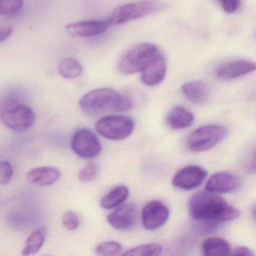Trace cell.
Listing matches in <instances>:
<instances>
[{
	"mask_svg": "<svg viewBox=\"0 0 256 256\" xmlns=\"http://www.w3.org/2000/svg\"><path fill=\"white\" fill-rule=\"evenodd\" d=\"M168 125L173 130L188 128L194 121V115L182 106L174 108L166 118Z\"/></svg>",
	"mask_w": 256,
	"mask_h": 256,
	"instance_id": "ac0fdd59",
	"label": "cell"
},
{
	"mask_svg": "<svg viewBox=\"0 0 256 256\" xmlns=\"http://www.w3.org/2000/svg\"><path fill=\"white\" fill-rule=\"evenodd\" d=\"M203 254L206 256H224L232 254L230 244L220 238H210L202 245Z\"/></svg>",
	"mask_w": 256,
	"mask_h": 256,
	"instance_id": "d6986e66",
	"label": "cell"
},
{
	"mask_svg": "<svg viewBox=\"0 0 256 256\" xmlns=\"http://www.w3.org/2000/svg\"><path fill=\"white\" fill-rule=\"evenodd\" d=\"M130 191L126 186H119L109 192L101 200L104 209L110 210L120 205L128 198Z\"/></svg>",
	"mask_w": 256,
	"mask_h": 256,
	"instance_id": "ffe728a7",
	"label": "cell"
},
{
	"mask_svg": "<svg viewBox=\"0 0 256 256\" xmlns=\"http://www.w3.org/2000/svg\"><path fill=\"white\" fill-rule=\"evenodd\" d=\"M73 152L84 158L98 156L102 151V144L96 134L89 128H80L74 133L71 140Z\"/></svg>",
	"mask_w": 256,
	"mask_h": 256,
	"instance_id": "ba28073f",
	"label": "cell"
},
{
	"mask_svg": "<svg viewBox=\"0 0 256 256\" xmlns=\"http://www.w3.org/2000/svg\"><path fill=\"white\" fill-rule=\"evenodd\" d=\"M122 246L116 241L101 242L96 248V252L102 256H116L122 254Z\"/></svg>",
	"mask_w": 256,
	"mask_h": 256,
	"instance_id": "cb8c5ba5",
	"label": "cell"
},
{
	"mask_svg": "<svg viewBox=\"0 0 256 256\" xmlns=\"http://www.w3.org/2000/svg\"><path fill=\"white\" fill-rule=\"evenodd\" d=\"M98 174V166L94 162H90L79 172L78 180L83 184L92 182Z\"/></svg>",
	"mask_w": 256,
	"mask_h": 256,
	"instance_id": "484cf974",
	"label": "cell"
},
{
	"mask_svg": "<svg viewBox=\"0 0 256 256\" xmlns=\"http://www.w3.org/2000/svg\"><path fill=\"white\" fill-rule=\"evenodd\" d=\"M62 223L68 230H76L80 224V220L73 211H67L62 216Z\"/></svg>",
	"mask_w": 256,
	"mask_h": 256,
	"instance_id": "4316f807",
	"label": "cell"
},
{
	"mask_svg": "<svg viewBox=\"0 0 256 256\" xmlns=\"http://www.w3.org/2000/svg\"><path fill=\"white\" fill-rule=\"evenodd\" d=\"M58 72L64 78L74 79L83 73V66L77 60L72 58H64L58 64Z\"/></svg>",
	"mask_w": 256,
	"mask_h": 256,
	"instance_id": "44dd1931",
	"label": "cell"
},
{
	"mask_svg": "<svg viewBox=\"0 0 256 256\" xmlns=\"http://www.w3.org/2000/svg\"><path fill=\"white\" fill-rule=\"evenodd\" d=\"M240 185L238 176L228 172H218L210 178L205 188L210 192L229 193L238 190Z\"/></svg>",
	"mask_w": 256,
	"mask_h": 256,
	"instance_id": "4fadbf2b",
	"label": "cell"
},
{
	"mask_svg": "<svg viewBox=\"0 0 256 256\" xmlns=\"http://www.w3.org/2000/svg\"><path fill=\"white\" fill-rule=\"evenodd\" d=\"M107 220L108 224L116 230H130L137 223V206L133 204H126L109 214Z\"/></svg>",
	"mask_w": 256,
	"mask_h": 256,
	"instance_id": "8fae6325",
	"label": "cell"
},
{
	"mask_svg": "<svg viewBox=\"0 0 256 256\" xmlns=\"http://www.w3.org/2000/svg\"><path fill=\"white\" fill-rule=\"evenodd\" d=\"M142 217L144 227L146 230H155L166 224L169 210L162 202L152 200L144 206Z\"/></svg>",
	"mask_w": 256,
	"mask_h": 256,
	"instance_id": "9c48e42d",
	"label": "cell"
},
{
	"mask_svg": "<svg viewBox=\"0 0 256 256\" xmlns=\"http://www.w3.org/2000/svg\"><path fill=\"white\" fill-rule=\"evenodd\" d=\"M80 108L89 114L104 112H126L132 102L126 96L110 88H98L86 92L79 101Z\"/></svg>",
	"mask_w": 256,
	"mask_h": 256,
	"instance_id": "7a4b0ae2",
	"label": "cell"
},
{
	"mask_svg": "<svg viewBox=\"0 0 256 256\" xmlns=\"http://www.w3.org/2000/svg\"><path fill=\"white\" fill-rule=\"evenodd\" d=\"M188 212L200 223L216 226L239 218L240 212L222 198L210 192H199L190 198Z\"/></svg>",
	"mask_w": 256,
	"mask_h": 256,
	"instance_id": "6da1fadb",
	"label": "cell"
},
{
	"mask_svg": "<svg viewBox=\"0 0 256 256\" xmlns=\"http://www.w3.org/2000/svg\"><path fill=\"white\" fill-rule=\"evenodd\" d=\"M60 176V172L56 168L38 167L31 169L26 174V178L31 185L48 186L54 184Z\"/></svg>",
	"mask_w": 256,
	"mask_h": 256,
	"instance_id": "9a60e30c",
	"label": "cell"
},
{
	"mask_svg": "<svg viewBox=\"0 0 256 256\" xmlns=\"http://www.w3.org/2000/svg\"><path fill=\"white\" fill-rule=\"evenodd\" d=\"M14 170L12 166L8 161H0V185L5 186L12 178Z\"/></svg>",
	"mask_w": 256,
	"mask_h": 256,
	"instance_id": "83f0119b",
	"label": "cell"
},
{
	"mask_svg": "<svg viewBox=\"0 0 256 256\" xmlns=\"http://www.w3.org/2000/svg\"><path fill=\"white\" fill-rule=\"evenodd\" d=\"M184 96L196 104H203L208 101L209 90L208 86L202 80L187 82L181 86Z\"/></svg>",
	"mask_w": 256,
	"mask_h": 256,
	"instance_id": "e0dca14e",
	"label": "cell"
},
{
	"mask_svg": "<svg viewBox=\"0 0 256 256\" xmlns=\"http://www.w3.org/2000/svg\"><path fill=\"white\" fill-rule=\"evenodd\" d=\"M162 54L155 44L142 43L132 48L120 62L118 68L122 74L142 73Z\"/></svg>",
	"mask_w": 256,
	"mask_h": 256,
	"instance_id": "277c9868",
	"label": "cell"
},
{
	"mask_svg": "<svg viewBox=\"0 0 256 256\" xmlns=\"http://www.w3.org/2000/svg\"><path fill=\"white\" fill-rule=\"evenodd\" d=\"M109 26L107 20H88L68 24L66 29L71 36L85 38L101 35L107 31Z\"/></svg>",
	"mask_w": 256,
	"mask_h": 256,
	"instance_id": "7c38bea8",
	"label": "cell"
},
{
	"mask_svg": "<svg viewBox=\"0 0 256 256\" xmlns=\"http://www.w3.org/2000/svg\"><path fill=\"white\" fill-rule=\"evenodd\" d=\"M134 128L133 120L122 115L104 116L96 124L97 132L109 140H124L131 136Z\"/></svg>",
	"mask_w": 256,
	"mask_h": 256,
	"instance_id": "52a82bcc",
	"label": "cell"
},
{
	"mask_svg": "<svg viewBox=\"0 0 256 256\" xmlns=\"http://www.w3.org/2000/svg\"><path fill=\"white\" fill-rule=\"evenodd\" d=\"M12 32V28H8V26L0 28V43L4 42L6 40H8L11 36Z\"/></svg>",
	"mask_w": 256,
	"mask_h": 256,
	"instance_id": "4dcf8cb0",
	"label": "cell"
},
{
	"mask_svg": "<svg viewBox=\"0 0 256 256\" xmlns=\"http://www.w3.org/2000/svg\"><path fill=\"white\" fill-rule=\"evenodd\" d=\"M160 8L161 4L155 0H143L124 4L112 12L107 22L110 26L122 24L149 16L151 13L158 11Z\"/></svg>",
	"mask_w": 256,
	"mask_h": 256,
	"instance_id": "5b68a950",
	"label": "cell"
},
{
	"mask_svg": "<svg viewBox=\"0 0 256 256\" xmlns=\"http://www.w3.org/2000/svg\"><path fill=\"white\" fill-rule=\"evenodd\" d=\"M256 64L252 61L238 60L224 62L218 67L216 76L223 79H234L252 72Z\"/></svg>",
	"mask_w": 256,
	"mask_h": 256,
	"instance_id": "5bb4252c",
	"label": "cell"
},
{
	"mask_svg": "<svg viewBox=\"0 0 256 256\" xmlns=\"http://www.w3.org/2000/svg\"><path fill=\"white\" fill-rule=\"evenodd\" d=\"M226 13L232 14L238 11L240 6V0H217Z\"/></svg>",
	"mask_w": 256,
	"mask_h": 256,
	"instance_id": "f1b7e54d",
	"label": "cell"
},
{
	"mask_svg": "<svg viewBox=\"0 0 256 256\" xmlns=\"http://www.w3.org/2000/svg\"><path fill=\"white\" fill-rule=\"evenodd\" d=\"M0 120L10 130L24 132L35 124L36 114L31 108L8 98L0 106Z\"/></svg>",
	"mask_w": 256,
	"mask_h": 256,
	"instance_id": "3957f363",
	"label": "cell"
},
{
	"mask_svg": "<svg viewBox=\"0 0 256 256\" xmlns=\"http://www.w3.org/2000/svg\"><path fill=\"white\" fill-rule=\"evenodd\" d=\"M46 232L43 228L34 230L26 239L22 254L28 256L35 254L43 246L46 240Z\"/></svg>",
	"mask_w": 256,
	"mask_h": 256,
	"instance_id": "7402d4cb",
	"label": "cell"
},
{
	"mask_svg": "<svg viewBox=\"0 0 256 256\" xmlns=\"http://www.w3.org/2000/svg\"><path fill=\"white\" fill-rule=\"evenodd\" d=\"M162 248L157 244H148L138 246L124 252V256H156L162 254Z\"/></svg>",
	"mask_w": 256,
	"mask_h": 256,
	"instance_id": "603a6c76",
	"label": "cell"
},
{
	"mask_svg": "<svg viewBox=\"0 0 256 256\" xmlns=\"http://www.w3.org/2000/svg\"><path fill=\"white\" fill-rule=\"evenodd\" d=\"M23 5V0H0V14L14 16L22 10Z\"/></svg>",
	"mask_w": 256,
	"mask_h": 256,
	"instance_id": "d4e9b609",
	"label": "cell"
},
{
	"mask_svg": "<svg viewBox=\"0 0 256 256\" xmlns=\"http://www.w3.org/2000/svg\"><path fill=\"white\" fill-rule=\"evenodd\" d=\"M234 256H252L254 253L250 248L246 246H238L234 250L233 252H232Z\"/></svg>",
	"mask_w": 256,
	"mask_h": 256,
	"instance_id": "f546056e",
	"label": "cell"
},
{
	"mask_svg": "<svg viewBox=\"0 0 256 256\" xmlns=\"http://www.w3.org/2000/svg\"><path fill=\"white\" fill-rule=\"evenodd\" d=\"M167 72V62L162 54L142 73V82L148 86H156L161 83Z\"/></svg>",
	"mask_w": 256,
	"mask_h": 256,
	"instance_id": "2e32d148",
	"label": "cell"
},
{
	"mask_svg": "<svg viewBox=\"0 0 256 256\" xmlns=\"http://www.w3.org/2000/svg\"><path fill=\"white\" fill-rule=\"evenodd\" d=\"M228 134L227 127L220 124H209L194 130L188 138V148L194 152L209 150L222 142Z\"/></svg>",
	"mask_w": 256,
	"mask_h": 256,
	"instance_id": "8992f818",
	"label": "cell"
},
{
	"mask_svg": "<svg viewBox=\"0 0 256 256\" xmlns=\"http://www.w3.org/2000/svg\"><path fill=\"white\" fill-rule=\"evenodd\" d=\"M208 172L198 166H190L178 170L172 180V184L176 188L191 190L198 187L204 181Z\"/></svg>",
	"mask_w": 256,
	"mask_h": 256,
	"instance_id": "30bf717a",
	"label": "cell"
}]
</instances>
